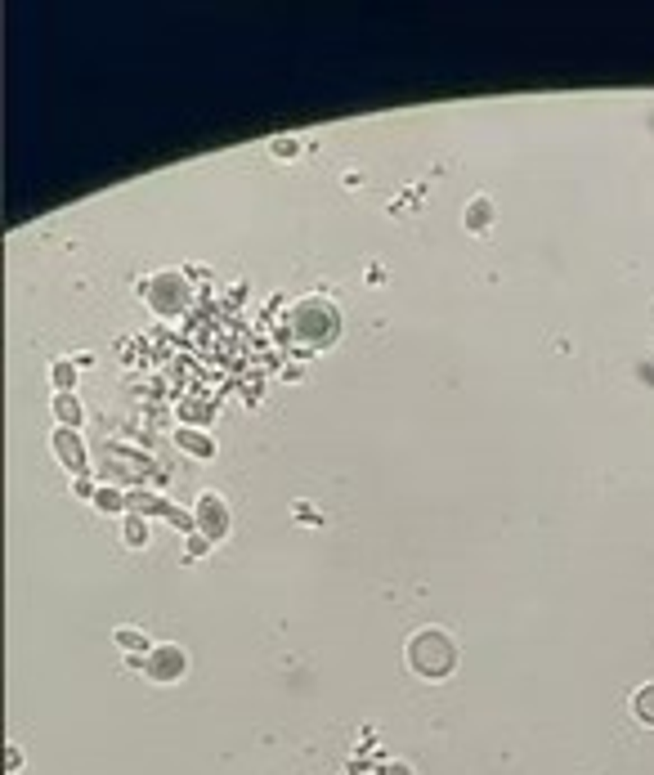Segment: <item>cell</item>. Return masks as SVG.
Returning <instances> with one entry per match:
<instances>
[{
    "mask_svg": "<svg viewBox=\"0 0 654 775\" xmlns=\"http://www.w3.org/2000/svg\"><path fill=\"white\" fill-rule=\"evenodd\" d=\"M95 507H99V512H108V516H117V512H131V503H126V489H117V484H99V494H95Z\"/></svg>",
    "mask_w": 654,
    "mask_h": 775,
    "instance_id": "30bf717a",
    "label": "cell"
},
{
    "mask_svg": "<svg viewBox=\"0 0 654 775\" xmlns=\"http://www.w3.org/2000/svg\"><path fill=\"white\" fill-rule=\"evenodd\" d=\"M273 157H296V139H273Z\"/></svg>",
    "mask_w": 654,
    "mask_h": 775,
    "instance_id": "ac0fdd59",
    "label": "cell"
},
{
    "mask_svg": "<svg viewBox=\"0 0 654 775\" xmlns=\"http://www.w3.org/2000/svg\"><path fill=\"white\" fill-rule=\"evenodd\" d=\"M143 300L157 314H184L189 300H193V287H189V278L180 269H161V273H152L143 282Z\"/></svg>",
    "mask_w": 654,
    "mask_h": 775,
    "instance_id": "3957f363",
    "label": "cell"
},
{
    "mask_svg": "<svg viewBox=\"0 0 654 775\" xmlns=\"http://www.w3.org/2000/svg\"><path fill=\"white\" fill-rule=\"evenodd\" d=\"M72 494H77V498H95L99 489L90 484V475H81V480H72Z\"/></svg>",
    "mask_w": 654,
    "mask_h": 775,
    "instance_id": "d6986e66",
    "label": "cell"
},
{
    "mask_svg": "<svg viewBox=\"0 0 654 775\" xmlns=\"http://www.w3.org/2000/svg\"><path fill=\"white\" fill-rule=\"evenodd\" d=\"M122 533H126V542H131V547H143V542H148V520L126 516V529H122Z\"/></svg>",
    "mask_w": 654,
    "mask_h": 775,
    "instance_id": "9a60e30c",
    "label": "cell"
},
{
    "mask_svg": "<svg viewBox=\"0 0 654 775\" xmlns=\"http://www.w3.org/2000/svg\"><path fill=\"white\" fill-rule=\"evenodd\" d=\"M54 417H59L68 430H81L86 408H81V399H77V394H54Z\"/></svg>",
    "mask_w": 654,
    "mask_h": 775,
    "instance_id": "9c48e42d",
    "label": "cell"
},
{
    "mask_svg": "<svg viewBox=\"0 0 654 775\" xmlns=\"http://www.w3.org/2000/svg\"><path fill=\"white\" fill-rule=\"evenodd\" d=\"M632 713H637V722H641V726H654V681L650 686H641V690L632 695Z\"/></svg>",
    "mask_w": 654,
    "mask_h": 775,
    "instance_id": "7c38bea8",
    "label": "cell"
},
{
    "mask_svg": "<svg viewBox=\"0 0 654 775\" xmlns=\"http://www.w3.org/2000/svg\"><path fill=\"white\" fill-rule=\"evenodd\" d=\"M291 332H296V341H305V346H332L336 332H341V314H336V305L309 296V300H300V305L291 309Z\"/></svg>",
    "mask_w": 654,
    "mask_h": 775,
    "instance_id": "7a4b0ae2",
    "label": "cell"
},
{
    "mask_svg": "<svg viewBox=\"0 0 654 775\" xmlns=\"http://www.w3.org/2000/svg\"><path fill=\"white\" fill-rule=\"evenodd\" d=\"M193 520H198V533L211 538V542H225L229 529H234V524H229V507H225L220 494H202L198 507H193Z\"/></svg>",
    "mask_w": 654,
    "mask_h": 775,
    "instance_id": "5b68a950",
    "label": "cell"
},
{
    "mask_svg": "<svg viewBox=\"0 0 654 775\" xmlns=\"http://www.w3.org/2000/svg\"><path fill=\"white\" fill-rule=\"evenodd\" d=\"M489 225H493V202H489V198H475V202L466 207V229H471V234H484Z\"/></svg>",
    "mask_w": 654,
    "mask_h": 775,
    "instance_id": "8fae6325",
    "label": "cell"
},
{
    "mask_svg": "<svg viewBox=\"0 0 654 775\" xmlns=\"http://www.w3.org/2000/svg\"><path fill=\"white\" fill-rule=\"evenodd\" d=\"M117 646L131 650V654H148V641H143V632H134V628H117Z\"/></svg>",
    "mask_w": 654,
    "mask_h": 775,
    "instance_id": "5bb4252c",
    "label": "cell"
},
{
    "mask_svg": "<svg viewBox=\"0 0 654 775\" xmlns=\"http://www.w3.org/2000/svg\"><path fill=\"white\" fill-rule=\"evenodd\" d=\"M207 547H211V538H202V533H189V556L198 560V556H207Z\"/></svg>",
    "mask_w": 654,
    "mask_h": 775,
    "instance_id": "e0dca14e",
    "label": "cell"
},
{
    "mask_svg": "<svg viewBox=\"0 0 654 775\" xmlns=\"http://www.w3.org/2000/svg\"><path fill=\"white\" fill-rule=\"evenodd\" d=\"M148 471H152V462L131 453V448H108V457H104V480L117 475V484H139Z\"/></svg>",
    "mask_w": 654,
    "mask_h": 775,
    "instance_id": "8992f818",
    "label": "cell"
},
{
    "mask_svg": "<svg viewBox=\"0 0 654 775\" xmlns=\"http://www.w3.org/2000/svg\"><path fill=\"white\" fill-rule=\"evenodd\" d=\"M50 373H54V390L59 394H72V386H77V364L72 359H59Z\"/></svg>",
    "mask_w": 654,
    "mask_h": 775,
    "instance_id": "4fadbf2b",
    "label": "cell"
},
{
    "mask_svg": "<svg viewBox=\"0 0 654 775\" xmlns=\"http://www.w3.org/2000/svg\"><path fill=\"white\" fill-rule=\"evenodd\" d=\"M18 771H23V749L5 744V775H18Z\"/></svg>",
    "mask_w": 654,
    "mask_h": 775,
    "instance_id": "2e32d148",
    "label": "cell"
},
{
    "mask_svg": "<svg viewBox=\"0 0 654 775\" xmlns=\"http://www.w3.org/2000/svg\"><path fill=\"white\" fill-rule=\"evenodd\" d=\"M143 677L157 681V686H175L189 677V650L166 641V646H152L143 654Z\"/></svg>",
    "mask_w": 654,
    "mask_h": 775,
    "instance_id": "277c9868",
    "label": "cell"
},
{
    "mask_svg": "<svg viewBox=\"0 0 654 775\" xmlns=\"http://www.w3.org/2000/svg\"><path fill=\"white\" fill-rule=\"evenodd\" d=\"M54 457L72 471V480H81L86 475V466H90V457H86V439H81V430H68V426H59L54 430Z\"/></svg>",
    "mask_w": 654,
    "mask_h": 775,
    "instance_id": "52a82bcc",
    "label": "cell"
},
{
    "mask_svg": "<svg viewBox=\"0 0 654 775\" xmlns=\"http://www.w3.org/2000/svg\"><path fill=\"white\" fill-rule=\"evenodd\" d=\"M175 448H184V453H189V457H198V462H211V457H216V444H211V435H202V430H189V426L175 435Z\"/></svg>",
    "mask_w": 654,
    "mask_h": 775,
    "instance_id": "ba28073f",
    "label": "cell"
},
{
    "mask_svg": "<svg viewBox=\"0 0 654 775\" xmlns=\"http://www.w3.org/2000/svg\"><path fill=\"white\" fill-rule=\"evenodd\" d=\"M408 668L426 681H444L453 668H457V646L448 632L439 628H421L412 641H408Z\"/></svg>",
    "mask_w": 654,
    "mask_h": 775,
    "instance_id": "6da1fadb",
    "label": "cell"
}]
</instances>
